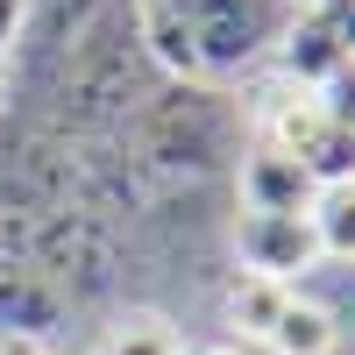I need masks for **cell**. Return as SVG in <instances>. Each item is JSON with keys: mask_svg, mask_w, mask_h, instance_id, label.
Masks as SVG:
<instances>
[{"mask_svg": "<svg viewBox=\"0 0 355 355\" xmlns=\"http://www.w3.org/2000/svg\"><path fill=\"white\" fill-rule=\"evenodd\" d=\"M320 114H327L334 128H348V135H355V57H348V64H341L327 85H320Z\"/></svg>", "mask_w": 355, "mask_h": 355, "instance_id": "9", "label": "cell"}, {"mask_svg": "<svg viewBox=\"0 0 355 355\" xmlns=\"http://www.w3.org/2000/svg\"><path fill=\"white\" fill-rule=\"evenodd\" d=\"M313 178L299 157L270 150V142H256V150L242 157V214H306L313 206Z\"/></svg>", "mask_w": 355, "mask_h": 355, "instance_id": "3", "label": "cell"}, {"mask_svg": "<svg viewBox=\"0 0 355 355\" xmlns=\"http://www.w3.org/2000/svg\"><path fill=\"white\" fill-rule=\"evenodd\" d=\"M284 299H291V284H270V277H234L227 284V327L242 334V341H263L277 327V313H284Z\"/></svg>", "mask_w": 355, "mask_h": 355, "instance_id": "6", "label": "cell"}, {"mask_svg": "<svg viewBox=\"0 0 355 355\" xmlns=\"http://www.w3.org/2000/svg\"><path fill=\"white\" fill-rule=\"evenodd\" d=\"M199 355H249L242 341H214V348H199Z\"/></svg>", "mask_w": 355, "mask_h": 355, "instance_id": "11", "label": "cell"}, {"mask_svg": "<svg viewBox=\"0 0 355 355\" xmlns=\"http://www.w3.org/2000/svg\"><path fill=\"white\" fill-rule=\"evenodd\" d=\"M0 93H8V50H0Z\"/></svg>", "mask_w": 355, "mask_h": 355, "instance_id": "12", "label": "cell"}, {"mask_svg": "<svg viewBox=\"0 0 355 355\" xmlns=\"http://www.w3.org/2000/svg\"><path fill=\"white\" fill-rule=\"evenodd\" d=\"M284 8H320V0H284Z\"/></svg>", "mask_w": 355, "mask_h": 355, "instance_id": "13", "label": "cell"}, {"mask_svg": "<svg viewBox=\"0 0 355 355\" xmlns=\"http://www.w3.org/2000/svg\"><path fill=\"white\" fill-rule=\"evenodd\" d=\"M93 355H185V341L171 334V320H157V313H128Z\"/></svg>", "mask_w": 355, "mask_h": 355, "instance_id": "8", "label": "cell"}, {"mask_svg": "<svg viewBox=\"0 0 355 355\" xmlns=\"http://www.w3.org/2000/svg\"><path fill=\"white\" fill-rule=\"evenodd\" d=\"M150 36L178 71H234L284 36V0H142Z\"/></svg>", "mask_w": 355, "mask_h": 355, "instance_id": "1", "label": "cell"}, {"mask_svg": "<svg viewBox=\"0 0 355 355\" xmlns=\"http://www.w3.org/2000/svg\"><path fill=\"white\" fill-rule=\"evenodd\" d=\"M334 341H341L334 313L320 306V299H306V291H291L284 313H277V327L263 334V348H270V355H334Z\"/></svg>", "mask_w": 355, "mask_h": 355, "instance_id": "5", "label": "cell"}, {"mask_svg": "<svg viewBox=\"0 0 355 355\" xmlns=\"http://www.w3.org/2000/svg\"><path fill=\"white\" fill-rule=\"evenodd\" d=\"M306 220L320 234V263H355V185H320L313 206H306Z\"/></svg>", "mask_w": 355, "mask_h": 355, "instance_id": "7", "label": "cell"}, {"mask_svg": "<svg viewBox=\"0 0 355 355\" xmlns=\"http://www.w3.org/2000/svg\"><path fill=\"white\" fill-rule=\"evenodd\" d=\"M234 256H242L249 277L291 284L320 263V234H313L306 214H242L234 220Z\"/></svg>", "mask_w": 355, "mask_h": 355, "instance_id": "2", "label": "cell"}, {"mask_svg": "<svg viewBox=\"0 0 355 355\" xmlns=\"http://www.w3.org/2000/svg\"><path fill=\"white\" fill-rule=\"evenodd\" d=\"M21 28H28V0H0V50H8Z\"/></svg>", "mask_w": 355, "mask_h": 355, "instance_id": "10", "label": "cell"}, {"mask_svg": "<svg viewBox=\"0 0 355 355\" xmlns=\"http://www.w3.org/2000/svg\"><path fill=\"white\" fill-rule=\"evenodd\" d=\"M277 43H284V78H291V85H313V93H320V85H327V78L348 64V50L334 43V28L320 21L313 8H299V15H291Z\"/></svg>", "mask_w": 355, "mask_h": 355, "instance_id": "4", "label": "cell"}]
</instances>
